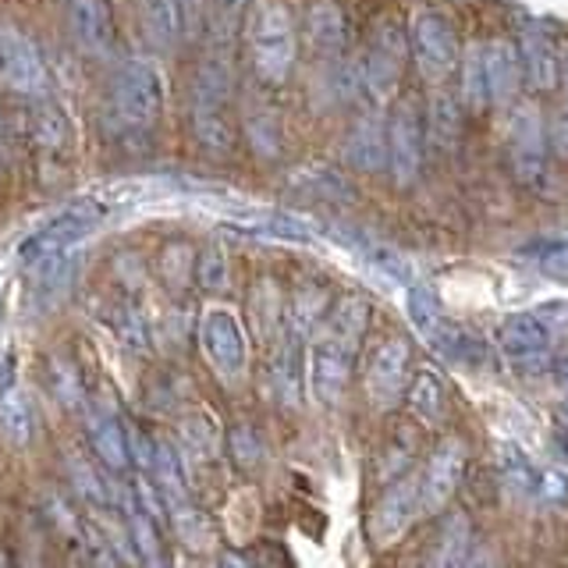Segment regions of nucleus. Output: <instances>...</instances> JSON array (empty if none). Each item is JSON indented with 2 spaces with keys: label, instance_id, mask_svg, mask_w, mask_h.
<instances>
[{
  "label": "nucleus",
  "instance_id": "c756f323",
  "mask_svg": "<svg viewBox=\"0 0 568 568\" xmlns=\"http://www.w3.org/2000/svg\"><path fill=\"white\" fill-rule=\"evenodd\" d=\"M473 544V523L466 515H448V519L437 523V540L430 547V565H462L466 561V550Z\"/></svg>",
  "mask_w": 568,
  "mask_h": 568
},
{
  "label": "nucleus",
  "instance_id": "7c9ffc66",
  "mask_svg": "<svg viewBox=\"0 0 568 568\" xmlns=\"http://www.w3.org/2000/svg\"><path fill=\"white\" fill-rule=\"evenodd\" d=\"M462 100H466V106L476 114H484L494 106L487 61H484V43H473L466 50V58H462Z\"/></svg>",
  "mask_w": 568,
  "mask_h": 568
},
{
  "label": "nucleus",
  "instance_id": "f03ea898",
  "mask_svg": "<svg viewBox=\"0 0 568 568\" xmlns=\"http://www.w3.org/2000/svg\"><path fill=\"white\" fill-rule=\"evenodd\" d=\"M189 132L195 139V146L210 156H231V150H235L231 68L224 58H213L195 71L189 93Z\"/></svg>",
  "mask_w": 568,
  "mask_h": 568
},
{
  "label": "nucleus",
  "instance_id": "f704fd0d",
  "mask_svg": "<svg viewBox=\"0 0 568 568\" xmlns=\"http://www.w3.org/2000/svg\"><path fill=\"white\" fill-rule=\"evenodd\" d=\"M68 473H71V484H75V490L93 508H111L114 505V490L106 487L103 473H97L82 455H68Z\"/></svg>",
  "mask_w": 568,
  "mask_h": 568
},
{
  "label": "nucleus",
  "instance_id": "72a5a7b5",
  "mask_svg": "<svg viewBox=\"0 0 568 568\" xmlns=\"http://www.w3.org/2000/svg\"><path fill=\"white\" fill-rule=\"evenodd\" d=\"M342 242H345V245L352 242L355 253H363L366 263H373V266H377L381 274H387L390 281H398V284H408V281H413V271H408V263H405L402 253H395L390 245L373 242V239H366V235H342Z\"/></svg>",
  "mask_w": 568,
  "mask_h": 568
},
{
  "label": "nucleus",
  "instance_id": "39448f33",
  "mask_svg": "<svg viewBox=\"0 0 568 568\" xmlns=\"http://www.w3.org/2000/svg\"><path fill=\"white\" fill-rule=\"evenodd\" d=\"M568 324V302H547L540 310L511 313L497 324V348L515 373H544L561 327Z\"/></svg>",
  "mask_w": 568,
  "mask_h": 568
},
{
  "label": "nucleus",
  "instance_id": "4c0bfd02",
  "mask_svg": "<svg viewBox=\"0 0 568 568\" xmlns=\"http://www.w3.org/2000/svg\"><path fill=\"white\" fill-rule=\"evenodd\" d=\"M302 189L316 195L320 203H342L352 200V185L345 182V174H337L334 168H316V171H302L298 174Z\"/></svg>",
  "mask_w": 568,
  "mask_h": 568
},
{
  "label": "nucleus",
  "instance_id": "393cba45",
  "mask_svg": "<svg viewBox=\"0 0 568 568\" xmlns=\"http://www.w3.org/2000/svg\"><path fill=\"white\" fill-rule=\"evenodd\" d=\"M178 452H182L185 466H213L221 455V434L217 423L206 413H192L178 423Z\"/></svg>",
  "mask_w": 568,
  "mask_h": 568
},
{
  "label": "nucleus",
  "instance_id": "7ed1b4c3",
  "mask_svg": "<svg viewBox=\"0 0 568 568\" xmlns=\"http://www.w3.org/2000/svg\"><path fill=\"white\" fill-rule=\"evenodd\" d=\"M111 206L114 203L100 200V195H79V200H71L61 210H53L47 221H40L32 231L22 235V242H18V248H14L18 263H22L26 271H32V266H40L53 256L71 253V248H75L79 242H85L106 221Z\"/></svg>",
  "mask_w": 568,
  "mask_h": 568
},
{
  "label": "nucleus",
  "instance_id": "aec40b11",
  "mask_svg": "<svg viewBox=\"0 0 568 568\" xmlns=\"http://www.w3.org/2000/svg\"><path fill=\"white\" fill-rule=\"evenodd\" d=\"M352 366H355V352L337 348L324 337H313V359H310V384L313 395L324 405H337L345 398L348 381H352Z\"/></svg>",
  "mask_w": 568,
  "mask_h": 568
},
{
  "label": "nucleus",
  "instance_id": "79ce46f5",
  "mask_svg": "<svg viewBox=\"0 0 568 568\" xmlns=\"http://www.w3.org/2000/svg\"><path fill=\"white\" fill-rule=\"evenodd\" d=\"M416 452V437L413 434H405V426L387 440V448H384V466H381V476L384 479H398L408 466V458H413Z\"/></svg>",
  "mask_w": 568,
  "mask_h": 568
},
{
  "label": "nucleus",
  "instance_id": "6ab92c4d",
  "mask_svg": "<svg viewBox=\"0 0 568 568\" xmlns=\"http://www.w3.org/2000/svg\"><path fill=\"white\" fill-rule=\"evenodd\" d=\"M501 473L508 479V487L529 497H540V501H565L568 497V479L555 469H540L537 462L523 448H515V444H505L501 448Z\"/></svg>",
  "mask_w": 568,
  "mask_h": 568
},
{
  "label": "nucleus",
  "instance_id": "f257e3e1",
  "mask_svg": "<svg viewBox=\"0 0 568 568\" xmlns=\"http://www.w3.org/2000/svg\"><path fill=\"white\" fill-rule=\"evenodd\" d=\"M168 103V82L160 68L150 58H129L111 79V93H106V118H111L114 132L124 139H146L160 118H164Z\"/></svg>",
  "mask_w": 568,
  "mask_h": 568
},
{
  "label": "nucleus",
  "instance_id": "9d476101",
  "mask_svg": "<svg viewBox=\"0 0 568 568\" xmlns=\"http://www.w3.org/2000/svg\"><path fill=\"white\" fill-rule=\"evenodd\" d=\"M508 164L519 185H547V124L537 103H519L508 118Z\"/></svg>",
  "mask_w": 568,
  "mask_h": 568
},
{
  "label": "nucleus",
  "instance_id": "423d86ee",
  "mask_svg": "<svg viewBox=\"0 0 568 568\" xmlns=\"http://www.w3.org/2000/svg\"><path fill=\"white\" fill-rule=\"evenodd\" d=\"M359 71H363V97L369 100V106H384L398 97L402 71H405V29L395 18L373 22L366 53L359 58Z\"/></svg>",
  "mask_w": 568,
  "mask_h": 568
},
{
  "label": "nucleus",
  "instance_id": "a19ab883",
  "mask_svg": "<svg viewBox=\"0 0 568 568\" xmlns=\"http://www.w3.org/2000/svg\"><path fill=\"white\" fill-rule=\"evenodd\" d=\"M231 458H235L242 469H253L263 462V440L248 423H239L235 430H231Z\"/></svg>",
  "mask_w": 568,
  "mask_h": 568
},
{
  "label": "nucleus",
  "instance_id": "ea45409f",
  "mask_svg": "<svg viewBox=\"0 0 568 568\" xmlns=\"http://www.w3.org/2000/svg\"><path fill=\"white\" fill-rule=\"evenodd\" d=\"M529 256L540 266V274L555 277V281H568V242L565 239L540 242L537 248H529Z\"/></svg>",
  "mask_w": 568,
  "mask_h": 568
},
{
  "label": "nucleus",
  "instance_id": "412c9836",
  "mask_svg": "<svg viewBox=\"0 0 568 568\" xmlns=\"http://www.w3.org/2000/svg\"><path fill=\"white\" fill-rule=\"evenodd\" d=\"M345 156L355 171L377 174L387 168V124L377 114H366L345 135Z\"/></svg>",
  "mask_w": 568,
  "mask_h": 568
},
{
  "label": "nucleus",
  "instance_id": "a878e982",
  "mask_svg": "<svg viewBox=\"0 0 568 568\" xmlns=\"http://www.w3.org/2000/svg\"><path fill=\"white\" fill-rule=\"evenodd\" d=\"M484 61H487V79H490V97L494 106H505L519 93V50L505 40H490L484 43Z\"/></svg>",
  "mask_w": 568,
  "mask_h": 568
},
{
  "label": "nucleus",
  "instance_id": "473e14b6",
  "mask_svg": "<svg viewBox=\"0 0 568 568\" xmlns=\"http://www.w3.org/2000/svg\"><path fill=\"white\" fill-rule=\"evenodd\" d=\"M239 231H248V235H271V239H284V242H313L310 224L292 217V213H253L235 224Z\"/></svg>",
  "mask_w": 568,
  "mask_h": 568
},
{
  "label": "nucleus",
  "instance_id": "58836bf2",
  "mask_svg": "<svg viewBox=\"0 0 568 568\" xmlns=\"http://www.w3.org/2000/svg\"><path fill=\"white\" fill-rule=\"evenodd\" d=\"M227 256H224V248L221 245H206L200 260H195V281H200V288L210 292V295H217L227 288Z\"/></svg>",
  "mask_w": 568,
  "mask_h": 568
},
{
  "label": "nucleus",
  "instance_id": "2f4dec72",
  "mask_svg": "<svg viewBox=\"0 0 568 568\" xmlns=\"http://www.w3.org/2000/svg\"><path fill=\"white\" fill-rule=\"evenodd\" d=\"M248 0H206V36L221 53L239 40Z\"/></svg>",
  "mask_w": 568,
  "mask_h": 568
},
{
  "label": "nucleus",
  "instance_id": "f8f14e48",
  "mask_svg": "<svg viewBox=\"0 0 568 568\" xmlns=\"http://www.w3.org/2000/svg\"><path fill=\"white\" fill-rule=\"evenodd\" d=\"M408 363H413V348L402 334H387L384 342L373 348L366 363V398L377 413H390L395 405L405 402L408 387Z\"/></svg>",
  "mask_w": 568,
  "mask_h": 568
},
{
  "label": "nucleus",
  "instance_id": "de8ad7c7",
  "mask_svg": "<svg viewBox=\"0 0 568 568\" xmlns=\"http://www.w3.org/2000/svg\"><path fill=\"white\" fill-rule=\"evenodd\" d=\"M555 373H558V381L568 387V352H561L558 359H555Z\"/></svg>",
  "mask_w": 568,
  "mask_h": 568
},
{
  "label": "nucleus",
  "instance_id": "ddd939ff",
  "mask_svg": "<svg viewBox=\"0 0 568 568\" xmlns=\"http://www.w3.org/2000/svg\"><path fill=\"white\" fill-rule=\"evenodd\" d=\"M416 519H423L419 476H398L369 511V526L366 529H369L373 547H390L395 540H402L405 532L413 529Z\"/></svg>",
  "mask_w": 568,
  "mask_h": 568
},
{
  "label": "nucleus",
  "instance_id": "2eb2a0df",
  "mask_svg": "<svg viewBox=\"0 0 568 568\" xmlns=\"http://www.w3.org/2000/svg\"><path fill=\"white\" fill-rule=\"evenodd\" d=\"M519 68H523V82L529 85V93H550L561 82V53L555 36L547 26L529 22L519 32Z\"/></svg>",
  "mask_w": 568,
  "mask_h": 568
},
{
  "label": "nucleus",
  "instance_id": "4be33fe9",
  "mask_svg": "<svg viewBox=\"0 0 568 568\" xmlns=\"http://www.w3.org/2000/svg\"><path fill=\"white\" fill-rule=\"evenodd\" d=\"M29 139H32V146H36V153H40V156H53V160H58L68 150V142H71L68 111L53 97L32 100Z\"/></svg>",
  "mask_w": 568,
  "mask_h": 568
},
{
  "label": "nucleus",
  "instance_id": "c03bdc74",
  "mask_svg": "<svg viewBox=\"0 0 568 568\" xmlns=\"http://www.w3.org/2000/svg\"><path fill=\"white\" fill-rule=\"evenodd\" d=\"M430 118H434V124H430V132H434V139H440L444 146H452L455 142V135H458V106L452 103V100H440L434 111H430Z\"/></svg>",
  "mask_w": 568,
  "mask_h": 568
},
{
  "label": "nucleus",
  "instance_id": "c9c22d12",
  "mask_svg": "<svg viewBox=\"0 0 568 568\" xmlns=\"http://www.w3.org/2000/svg\"><path fill=\"white\" fill-rule=\"evenodd\" d=\"M160 277H164L168 292H185L189 281L195 277V260L189 242H171L164 253H160Z\"/></svg>",
  "mask_w": 568,
  "mask_h": 568
},
{
  "label": "nucleus",
  "instance_id": "6e6552de",
  "mask_svg": "<svg viewBox=\"0 0 568 568\" xmlns=\"http://www.w3.org/2000/svg\"><path fill=\"white\" fill-rule=\"evenodd\" d=\"M408 50H413V61L419 68V75L426 82L440 85L444 79H452L462 68V43H458V29L448 14L440 11H423L416 14L413 29H408Z\"/></svg>",
  "mask_w": 568,
  "mask_h": 568
},
{
  "label": "nucleus",
  "instance_id": "49530a36",
  "mask_svg": "<svg viewBox=\"0 0 568 568\" xmlns=\"http://www.w3.org/2000/svg\"><path fill=\"white\" fill-rule=\"evenodd\" d=\"M4 150H8V118L0 111V168H4Z\"/></svg>",
  "mask_w": 568,
  "mask_h": 568
},
{
  "label": "nucleus",
  "instance_id": "09e8293b",
  "mask_svg": "<svg viewBox=\"0 0 568 568\" xmlns=\"http://www.w3.org/2000/svg\"><path fill=\"white\" fill-rule=\"evenodd\" d=\"M561 89H565V103H561V106L568 111V61L561 64Z\"/></svg>",
  "mask_w": 568,
  "mask_h": 568
},
{
  "label": "nucleus",
  "instance_id": "cd10ccee",
  "mask_svg": "<svg viewBox=\"0 0 568 568\" xmlns=\"http://www.w3.org/2000/svg\"><path fill=\"white\" fill-rule=\"evenodd\" d=\"M139 22L150 47L156 50H174L178 40H182V11H178V0H139Z\"/></svg>",
  "mask_w": 568,
  "mask_h": 568
},
{
  "label": "nucleus",
  "instance_id": "c85d7f7f",
  "mask_svg": "<svg viewBox=\"0 0 568 568\" xmlns=\"http://www.w3.org/2000/svg\"><path fill=\"white\" fill-rule=\"evenodd\" d=\"M0 434L14 444H29L36 434V413L32 402L22 387H4L0 390Z\"/></svg>",
  "mask_w": 568,
  "mask_h": 568
},
{
  "label": "nucleus",
  "instance_id": "a211bd4d",
  "mask_svg": "<svg viewBox=\"0 0 568 568\" xmlns=\"http://www.w3.org/2000/svg\"><path fill=\"white\" fill-rule=\"evenodd\" d=\"M85 434L93 444L97 458L103 462V469L121 473L129 469L132 462V437H129V423H124L111 405L93 402L85 413Z\"/></svg>",
  "mask_w": 568,
  "mask_h": 568
},
{
  "label": "nucleus",
  "instance_id": "5701e85b",
  "mask_svg": "<svg viewBox=\"0 0 568 568\" xmlns=\"http://www.w3.org/2000/svg\"><path fill=\"white\" fill-rule=\"evenodd\" d=\"M405 405L408 413H413L419 423L426 426H440L444 419H448V387H444V381L437 377V373L430 366H419L413 373V381H408V390H405Z\"/></svg>",
  "mask_w": 568,
  "mask_h": 568
},
{
  "label": "nucleus",
  "instance_id": "9b49d317",
  "mask_svg": "<svg viewBox=\"0 0 568 568\" xmlns=\"http://www.w3.org/2000/svg\"><path fill=\"white\" fill-rule=\"evenodd\" d=\"M200 345L206 363L213 366L221 381L235 384L245 377L248 369V342H245V331H242V320L224 310V306H213L203 313V324H200Z\"/></svg>",
  "mask_w": 568,
  "mask_h": 568
},
{
  "label": "nucleus",
  "instance_id": "4468645a",
  "mask_svg": "<svg viewBox=\"0 0 568 568\" xmlns=\"http://www.w3.org/2000/svg\"><path fill=\"white\" fill-rule=\"evenodd\" d=\"M469 452L458 437H444L437 448L426 458V466L419 473V508L423 515H437L444 505L452 501L462 476H466Z\"/></svg>",
  "mask_w": 568,
  "mask_h": 568
},
{
  "label": "nucleus",
  "instance_id": "e433bc0d",
  "mask_svg": "<svg viewBox=\"0 0 568 568\" xmlns=\"http://www.w3.org/2000/svg\"><path fill=\"white\" fill-rule=\"evenodd\" d=\"M408 320H413V327H416L423 337H430V334L437 331V324L444 320V313H440L437 292L430 288V284L416 281L413 288H408Z\"/></svg>",
  "mask_w": 568,
  "mask_h": 568
},
{
  "label": "nucleus",
  "instance_id": "f3484780",
  "mask_svg": "<svg viewBox=\"0 0 568 568\" xmlns=\"http://www.w3.org/2000/svg\"><path fill=\"white\" fill-rule=\"evenodd\" d=\"M58 11L71 32V40L79 50L93 53V58H106L114 47V18L106 0H58Z\"/></svg>",
  "mask_w": 568,
  "mask_h": 568
},
{
  "label": "nucleus",
  "instance_id": "0eeeda50",
  "mask_svg": "<svg viewBox=\"0 0 568 568\" xmlns=\"http://www.w3.org/2000/svg\"><path fill=\"white\" fill-rule=\"evenodd\" d=\"M0 82L29 100L53 97V75L40 43L8 18H0Z\"/></svg>",
  "mask_w": 568,
  "mask_h": 568
},
{
  "label": "nucleus",
  "instance_id": "bb28decb",
  "mask_svg": "<svg viewBox=\"0 0 568 568\" xmlns=\"http://www.w3.org/2000/svg\"><path fill=\"white\" fill-rule=\"evenodd\" d=\"M444 359L462 366V369H479L487 363V345H484V337H476L473 331H462L455 324H448V320H440L437 331L426 337Z\"/></svg>",
  "mask_w": 568,
  "mask_h": 568
},
{
  "label": "nucleus",
  "instance_id": "20e7f679",
  "mask_svg": "<svg viewBox=\"0 0 568 568\" xmlns=\"http://www.w3.org/2000/svg\"><path fill=\"white\" fill-rule=\"evenodd\" d=\"M245 47H248V64H253L260 82L266 85L288 82L295 68V47H298L292 8L284 0H260L253 14H248Z\"/></svg>",
  "mask_w": 568,
  "mask_h": 568
},
{
  "label": "nucleus",
  "instance_id": "1a4fd4ad",
  "mask_svg": "<svg viewBox=\"0 0 568 568\" xmlns=\"http://www.w3.org/2000/svg\"><path fill=\"white\" fill-rule=\"evenodd\" d=\"M426 160V124L416 100H398L387 118V174L395 189H413Z\"/></svg>",
  "mask_w": 568,
  "mask_h": 568
},
{
  "label": "nucleus",
  "instance_id": "b1692460",
  "mask_svg": "<svg viewBox=\"0 0 568 568\" xmlns=\"http://www.w3.org/2000/svg\"><path fill=\"white\" fill-rule=\"evenodd\" d=\"M106 327H111V334L118 337V345L124 352L132 355H150V324H146V313H142V306L132 298V295H121L114 298L111 306H106Z\"/></svg>",
  "mask_w": 568,
  "mask_h": 568
},
{
  "label": "nucleus",
  "instance_id": "dca6fc26",
  "mask_svg": "<svg viewBox=\"0 0 568 568\" xmlns=\"http://www.w3.org/2000/svg\"><path fill=\"white\" fill-rule=\"evenodd\" d=\"M302 36H306V47L313 53V61L334 71L337 64H342L345 36H348L345 11L337 8L334 0H310L306 14H302Z\"/></svg>",
  "mask_w": 568,
  "mask_h": 568
},
{
  "label": "nucleus",
  "instance_id": "37998d69",
  "mask_svg": "<svg viewBox=\"0 0 568 568\" xmlns=\"http://www.w3.org/2000/svg\"><path fill=\"white\" fill-rule=\"evenodd\" d=\"M182 11V40L195 43L206 32V0H178Z\"/></svg>",
  "mask_w": 568,
  "mask_h": 568
},
{
  "label": "nucleus",
  "instance_id": "a18cd8bd",
  "mask_svg": "<svg viewBox=\"0 0 568 568\" xmlns=\"http://www.w3.org/2000/svg\"><path fill=\"white\" fill-rule=\"evenodd\" d=\"M550 440H555V452L568 462V405L558 408L555 416V430H550Z\"/></svg>",
  "mask_w": 568,
  "mask_h": 568
}]
</instances>
